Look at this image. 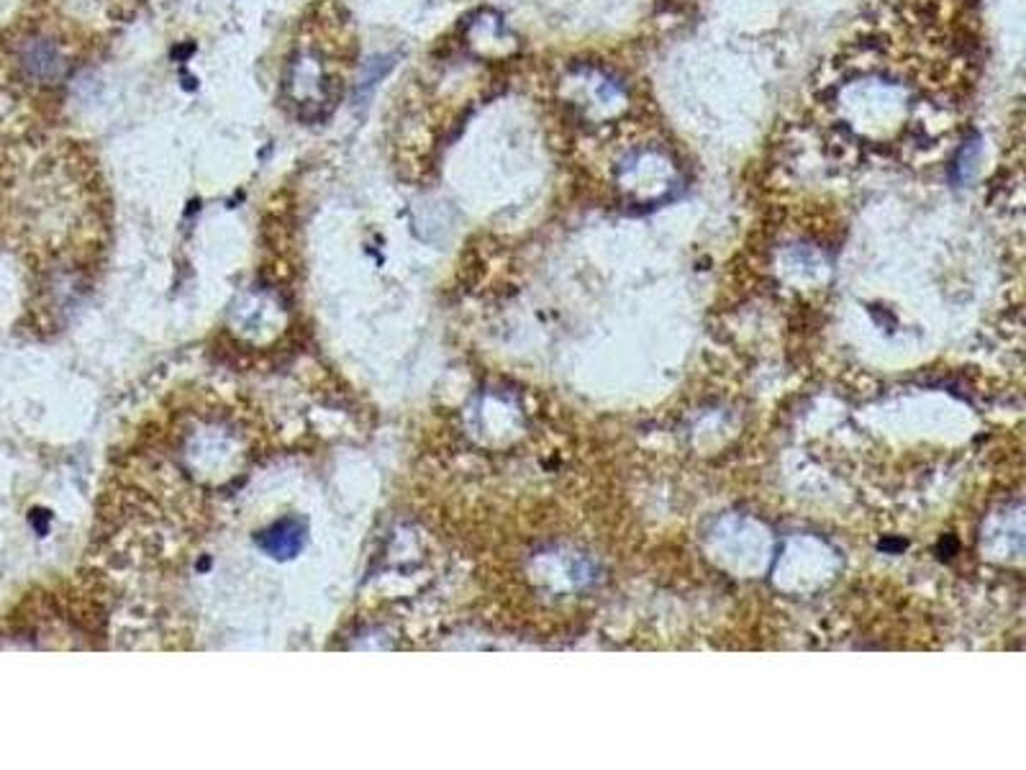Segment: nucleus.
I'll return each instance as SVG.
<instances>
[{
    "label": "nucleus",
    "mask_w": 1026,
    "mask_h": 770,
    "mask_svg": "<svg viewBox=\"0 0 1026 770\" xmlns=\"http://www.w3.org/2000/svg\"><path fill=\"white\" fill-rule=\"evenodd\" d=\"M980 73L975 21L958 0H883L849 28L809 85L821 144L916 162L958 141Z\"/></svg>",
    "instance_id": "obj_1"
}]
</instances>
